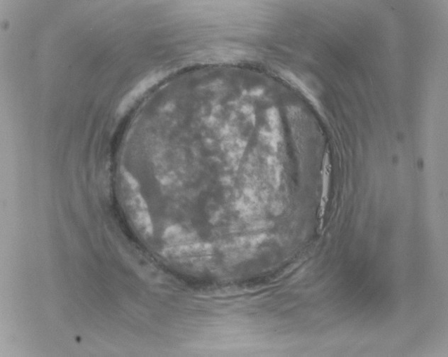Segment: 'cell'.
<instances>
[{"label": "cell", "mask_w": 448, "mask_h": 357, "mask_svg": "<svg viewBox=\"0 0 448 357\" xmlns=\"http://www.w3.org/2000/svg\"><path fill=\"white\" fill-rule=\"evenodd\" d=\"M329 178H330V172L328 171L327 165L325 167V173H324V187H323V192L322 197L321 206H320V212L319 216L320 218L323 219L325 215V208L327 203V195H328V184H329Z\"/></svg>", "instance_id": "obj_3"}, {"label": "cell", "mask_w": 448, "mask_h": 357, "mask_svg": "<svg viewBox=\"0 0 448 357\" xmlns=\"http://www.w3.org/2000/svg\"><path fill=\"white\" fill-rule=\"evenodd\" d=\"M122 203L127 214L137 231L144 237H151L154 226L140 184L135 176L126 170L120 173Z\"/></svg>", "instance_id": "obj_1"}, {"label": "cell", "mask_w": 448, "mask_h": 357, "mask_svg": "<svg viewBox=\"0 0 448 357\" xmlns=\"http://www.w3.org/2000/svg\"><path fill=\"white\" fill-rule=\"evenodd\" d=\"M163 77V74L158 73L147 76L129 94L123 99L118 106L117 114L123 115L154 85Z\"/></svg>", "instance_id": "obj_2"}]
</instances>
